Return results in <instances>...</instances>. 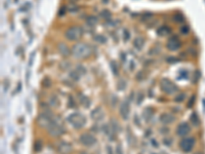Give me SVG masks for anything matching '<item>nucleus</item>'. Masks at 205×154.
Listing matches in <instances>:
<instances>
[{
    "instance_id": "f257e3e1",
    "label": "nucleus",
    "mask_w": 205,
    "mask_h": 154,
    "mask_svg": "<svg viewBox=\"0 0 205 154\" xmlns=\"http://www.w3.org/2000/svg\"><path fill=\"white\" fill-rule=\"evenodd\" d=\"M71 54L76 59H87L92 54L91 46L86 43H77L73 45Z\"/></svg>"
},
{
    "instance_id": "f03ea898",
    "label": "nucleus",
    "mask_w": 205,
    "mask_h": 154,
    "mask_svg": "<svg viewBox=\"0 0 205 154\" xmlns=\"http://www.w3.org/2000/svg\"><path fill=\"white\" fill-rule=\"evenodd\" d=\"M82 33H83V31H82L81 27H79V26H73V27H70L69 29L66 30L65 37L70 41H76L79 38H81Z\"/></svg>"
},
{
    "instance_id": "7ed1b4c3",
    "label": "nucleus",
    "mask_w": 205,
    "mask_h": 154,
    "mask_svg": "<svg viewBox=\"0 0 205 154\" xmlns=\"http://www.w3.org/2000/svg\"><path fill=\"white\" fill-rule=\"evenodd\" d=\"M67 120L69 123H71L75 128H81L86 122L85 117L80 113H72L71 115L68 116Z\"/></svg>"
},
{
    "instance_id": "20e7f679",
    "label": "nucleus",
    "mask_w": 205,
    "mask_h": 154,
    "mask_svg": "<svg viewBox=\"0 0 205 154\" xmlns=\"http://www.w3.org/2000/svg\"><path fill=\"white\" fill-rule=\"evenodd\" d=\"M47 131H48V133H49L50 136L60 137V136H62L65 131H66V129H65V126L63 125L59 120L54 119V121L51 122L50 125L47 127Z\"/></svg>"
},
{
    "instance_id": "39448f33",
    "label": "nucleus",
    "mask_w": 205,
    "mask_h": 154,
    "mask_svg": "<svg viewBox=\"0 0 205 154\" xmlns=\"http://www.w3.org/2000/svg\"><path fill=\"white\" fill-rule=\"evenodd\" d=\"M54 118L52 113L49 112V111H45V112H42L39 114L38 118H37V123L41 127L47 128L51 124V122L54 121Z\"/></svg>"
},
{
    "instance_id": "423d86ee",
    "label": "nucleus",
    "mask_w": 205,
    "mask_h": 154,
    "mask_svg": "<svg viewBox=\"0 0 205 154\" xmlns=\"http://www.w3.org/2000/svg\"><path fill=\"white\" fill-rule=\"evenodd\" d=\"M160 87H161L162 92H165L166 95H173L177 90V85L167 78H162L160 81Z\"/></svg>"
},
{
    "instance_id": "0eeeda50",
    "label": "nucleus",
    "mask_w": 205,
    "mask_h": 154,
    "mask_svg": "<svg viewBox=\"0 0 205 154\" xmlns=\"http://www.w3.org/2000/svg\"><path fill=\"white\" fill-rule=\"evenodd\" d=\"M97 142V138L95 136H92L90 133H83L80 137V143L83 145V146L86 147H91L93 145H95Z\"/></svg>"
},
{
    "instance_id": "6e6552de",
    "label": "nucleus",
    "mask_w": 205,
    "mask_h": 154,
    "mask_svg": "<svg viewBox=\"0 0 205 154\" xmlns=\"http://www.w3.org/2000/svg\"><path fill=\"white\" fill-rule=\"evenodd\" d=\"M194 145H195V140L193 138H186L184 139V140H182L181 143H179L181 149H182L184 152H187V153L192 150Z\"/></svg>"
},
{
    "instance_id": "1a4fd4ad",
    "label": "nucleus",
    "mask_w": 205,
    "mask_h": 154,
    "mask_svg": "<svg viewBox=\"0 0 205 154\" xmlns=\"http://www.w3.org/2000/svg\"><path fill=\"white\" fill-rule=\"evenodd\" d=\"M166 46L169 50H177V49H179L182 46V42L179 41V39L177 38V36H172V37L169 38Z\"/></svg>"
},
{
    "instance_id": "9d476101",
    "label": "nucleus",
    "mask_w": 205,
    "mask_h": 154,
    "mask_svg": "<svg viewBox=\"0 0 205 154\" xmlns=\"http://www.w3.org/2000/svg\"><path fill=\"white\" fill-rule=\"evenodd\" d=\"M58 151L61 154H69L72 151V145L68 142H60L58 145Z\"/></svg>"
},
{
    "instance_id": "9b49d317",
    "label": "nucleus",
    "mask_w": 205,
    "mask_h": 154,
    "mask_svg": "<svg viewBox=\"0 0 205 154\" xmlns=\"http://www.w3.org/2000/svg\"><path fill=\"white\" fill-rule=\"evenodd\" d=\"M190 131H191V127L189 126V124L186 122H183L177 126V133L179 137H184L186 136V135H188V133H190Z\"/></svg>"
},
{
    "instance_id": "f8f14e48",
    "label": "nucleus",
    "mask_w": 205,
    "mask_h": 154,
    "mask_svg": "<svg viewBox=\"0 0 205 154\" xmlns=\"http://www.w3.org/2000/svg\"><path fill=\"white\" fill-rule=\"evenodd\" d=\"M120 114L124 120L128 119V116H129V104L126 101L120 105Z\"/></svg>"
},
{
    "instance_id": "ddd939ff",
    "label": "nucleus",
    "mask_w": 205,
    "mask_h": 154,
    "mask_svg": "<svg viewBox=\"0 0 205 154\" xmlns=\"http://www.w3.org/2000/svg\"><path fill=\"white\" fill-rule=\"evenodd\" d=\"M58 50H59V52L63 56H68L70 54H71V51H70L69 47L67 46V44L63 43V42L58 44Z\"/></svg>"
},
{
    "instance_id": "4468645a",
    "label": "nucleus",
    "mask_w": 205,
    "mask_h": 154,
    "mask_svg": "<svg viewBox=\"0 0 205 154\" xmlns=\"http://www.w3.org/2000/svg\"><path fill=\"white\" fill-rule=\"evenodd\" d=\"M174 116L171 115V114H169V113H163L160 117V120L161 122H163L164 124H170L174 121Z\"/></svg>"
},
{
    "instance_id": "2eb2a0df",
    "label": "nucleus",
    "mask_w": 205,
    "mask_h": 154,
    "mask_svg": "<svg viewBox=\"0 0 205 154\" xmlns=\"http://www.w3.org/2000/svg\"><path fill=\"white\" fill-rule=\"evenodd\" d=\"M102 117H104V112H102L101 107H97L95 110H93L91 112V118L95 119V120H101Z\"/></svg>"
},
{
    "instance_id": "dca6fc26",
    "label": "nucleus",
    "mask_w": 205,
    "mask_h": 154,
    "mask_svg": "<svg viewBox=\"0 0 205 154\" xmlns=\"http://www.w3.org/2000/svg\"><path fill=\"white\" fill-rule=\"evenodd\" d=\"M170 33H171V30H170V28L167 27V26H162V27H160V28L157 30V34L160 36H167Z\"/></svg>"
},
{
    "instance_id": "f3484780",
    "label": "nucleus",
    "mask_w": 205,
    "mask_h": 154,
    "mask_svg": "<svg viewBox=\"0 0 205 154\" xmlns=\"http://www.w3.org/2000/svg\"><path fill=\"white\" fill-rule=\"evenodd\" d=\"M144 44H145V40H144L143 37H136L133 41V45L134 47L138 49H142L144 47Z\"/></svg>"
},
{
    "instance_id": "a211bd4d",
    "label": "nucleus",
    "mask_w": 205,
    "mask_h": 154,
    "mask_svg": "<svg viewBox=\"0 0 205 154\" xmlns=\"http://www.w3.org/2000/svg\"><path fill=\"white\" fill-rule=\"evenodd\" d=\"M80 104H81L82 106H84L85 108H88L90 106V101L88 98L84 97V96H81V97H80Z\"/></svg>"
},
{
    "instance_id": "6ab92c4d",
    "label": "nucleus",
    "mask_w": 205,
    "mask_h": 154,
    "mask_svg": "<svg viewBox=\"0 0 205 154\" xmlns=\"http://www.w3.org/2000/svg\"><path fill=\"white\" fill-rule=\"evenodd\" d=\"M97 19L95 18V17H93V15H90V17H88L86 20V24L88 26H91V27H93L95 25H97Z\"/></svg>"
},
{
    "instance_id": "aec40b11",
    "label": "nucleus",
    "mask_w": 205,
    "mask_h": 154,
    "mask_svg": "<svg viewBox=\"0 0 205 154\" xmlns=\"http://www.w3.org/2000/svg\"><path fill=\"white\" fill-rule=\"evenodd\" d=\"M191 121H192L193 125H195V126H198V125H199L200 119H199V117H198L197 113L194 112V113L192 114V115H191Z\"/></svg>"
},
{
    "instance_id": "412c9836",
    "label": "nucleus",
    "mask_w": 205,
    "mask_h": 154,
    "mask_svg": "<svg viewBox=\"0 0 205 154\" xmlns=\"http://www.w3.org/2000/svg\"><path fill=\"white\" fill-rule=\"evenodd\" d=\"M49 104H50L52 107H58L59 106V99L56 96H51L50 99H49Z\"/></svg>"
},
{
    "instance_id": "4be33fe9",
    "label": "nucleus",
    "mask_w": 205,
    "mask_h": 154,
    "mask_svg": "<svg viewBox=\"0 0 205 154\" xmlns=\"http://www.w3.org/2000/svg\"><path fill=\"white\" fill-rule=\"evenodd\" d=\"M70 77H71L73 80H79L80 73L77 71V70H75V71H72L71 73H70Z\"/></svg>"
},
{
    "instance_id": "5701e85b",
    "label": "nucleus",
    "mask_w": 205,
    "mask_h": 154,
    "mask_svg": "<svg viewBox=\"0 0 205 154\" xmlns=\"http://www.w3.org/2000/svg\"><path fill=\"white\" fill-rule=\"evenodd\" d=\"M95 41H97V42H100V43H106L107 42V38H106L104 35H97L95 37Z\"/></svg>"
},
{
    "instance_id": "b1692460",
    "label": "nucleus",
    "mask_w": 205,
    "mask_h": 154,
    "mask_svg": "<svg viewBox=\"0 0 205 154\" xmlns=\"http://www.w3.org/2000/svg\"><path fill=\"white\" fill-rule=\"evenodd\" d=\"M173 19H174V21H175L177 23H183V22L184 21V15H181V13H177V15L173 17Z\"/></svg>"
},
{
    "instance_id": "393cba45",
    "label": "nucleus",
    "mask_w": 205,
    "mask_h": 154,
    "mask_svg": "<svg viewBox=\"0 0 205 154\" xmlns=\"http://www.w3.org/2000/svg\"><path fill=\"white\" fill-rule=\"evenodd\" d=\"M184 97H186V95H184V92H182V94H179V95L175 97L174 101H175V102H177V103H182V102H184Z\"/></svg>"
},
{
    "instance_id": "a878e982",
    "label": "nucleus",
    "mask_w": 205,
    "mask_h": 154,
    "mask_svg": "<svg viewBox=\"0 0 205 154\" xmlns=\"http://www.w3.org/2000/svg\"><path fill=\"white\" fill-rule=\"evenodd\" d=\"M41 149H42V143H41L40 141L35 142V144H34V150H35L36 152H39L41 151Z\"/></svg>"
},
{
    "instance_id": "bb28decb",
    "label": "nucleus",
    "mask_w": 205,
    "mask_h": 154,
    "mask_svg": "<svg viewBox=\"0 0 205 154\" xmlns=\"http://www.w3.org/2000/svg\"><path fill=\"white\" fill-rule=\"evenodd\" d=\"M101 15H102V18H105L108 20L109 18H111V13L109 10H102V13H101Z\"/></svg>"
},
{
    "instance_id": "cd10ccee",
    "label": "nucleus",
    "mask_w": 205,
    "mask_h": 154,
    "mask_svg": "<svg viewBox=\"0 0 205 154\" xmlns=\"http://www.w3.org/2000/svg\"><path fill=\"white\" fill-rule=\"evenodd\" d=\"M43 84H44V86H46V87H49L51 85V81H50V79L49 78H47L46 77L45 79L43 80Z\"/></svg>"
},
{
    "instance_id": "c85d7f7f",
    "label": "nucleus",
    "mask_w": 205,
    "mask_h": 154,
    "mask_svg": "<svg viewBox=\"0 0 205 154\" xmlns=\"http://www.w3.org/2000/svg\"><path fill=\"white\" fill-rule=\"evenodd\" d=\"M125 88V81H123V80H121L120 83H118V90H122Z\"/></svg>"
},
{
    "instance_id": "c756f323",
    "label": "nucleus",
    "mask_w": 205,
    "mask_h": 154,
    "mask_svg": "<svg viewBox=\"0 0 205 154\" xmlns=\"http://www.w3.org/2000/svg\"><path fill=\"white\" fill-rule=\"evenodd\" d=\"M189 31H190V29L188 26H184V27H182V29H181V32H182L183 34H188L189 33Z\"/></svg>"
},
{
    "instance_id": "7c9ffc66",
    "label": "nucleus",
    "mask_w": 205,
    "mask_h": 154,
    "mask_svg": "<svg viewBox=\"0 0 205 154\" xmlns=\"http://www.w3.org/2000/svg\"><path fill=\"white\" fill-rule=\"evenodd\" d=\"M111 66L113 67V72H114V74H117V66H116V64H115V62H112L111 63Z\"/></svg>"
},
{
    "instance_id": "2f4dec72",
    "label": "nucleus",
    "mask_w": 205,
    "mask_h": 154,
    "mask_svg": "<svg viewBox=\"0 0 205 154\" xmlns=\"http://www.w3.org/2000/svg\"><path fill=\"white\" fill-rule=\"evenodd\" d=\"M116 154H123L122 153V149H121L120 145H118L117 148H116Z\"/></svg>"
},
{
    "instance_id": "473e14b6",
    "label": "nucleus",
    "mask_w": 205,
    "mask_h": 154,
    "mask_svg": "<svg viewBox=\"0 0 205 154\" xmlns=\"http://www.w3.org/2000/svg\"><path fill=\"white\" fill-rule=\"evenodd\" d=\"M194 101H195V97H192L191 99H190V102H189V104H188V107H192V105L194 104Z\"/></svg>"
},
{
    "instance_id": "72a5a7b5",
    "label": "nucleus",
    "mask_w": 205,
    "mask_h": 154,
    "mask_svg": "<svg viewBox=\"0 0 205 154\" xmlns=\"http://www.w3.org/2000/svg\"><path fill=\"white\" fill-rule=\"evenodd\" d=\"M124 33H125V36H124V39H128L129 38V33L127 32V30H124Z\"/></svg>"
},
{
    "instance_id": "f704fd0d",
    "label": "nucleus",
    "mask_w": 205,
    "mask_h": 154,
    "mask_svg": "<svg viewBox=\"0 0 205 154\" xmlns=\"http://www.w3.org/2000/svg\"><path fill=\"white\" fill-rule=\"evenodd\" d=\"M107 150H108V154H113V152H112V148H111L110 146H108V147H107Z\"/></svg>"
},
{
    "instance_id": "c9c22d12",
    "label": "nucleus",
    "mask_w": 205,
    "mask_h": 154,
    "mask_svg": "<svg viewBox=\"0 0 205 154\" xmlns=\"http://www.w3.org/2000/svg\"><path fill=\"white\" fill-rule=\"evenodd\" d=\"M102 2H104V3H107L108 1H109V0H102Z\"/></svg>"
},
{
    "instance_id": "e433bc0d",
    "label": "nucleus",
    "mask_w": 205,
    "mask_h": 154,
    "mask_svg": "<svg viewBox=\"0 0 205 154\" xmlns=\"http://www.w3.org/2000/svg\"><path fill=\"white\" fill-rule=\"evenodd\" d=\"M196 154H198V153H196Z\"/></svg>"
}]
</instances>
